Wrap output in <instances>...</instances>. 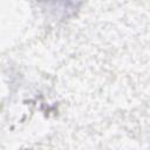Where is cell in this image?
Here are the masks:
<instances>
[]
</instances>
